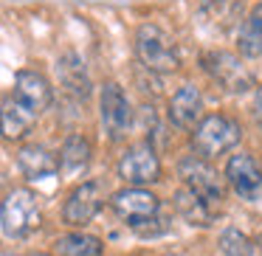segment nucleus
<instances>
[{
	"instance_id": "obj_1",
	"label": "nucleus",
	"mask_w": 262,
	"mask_h": 256,
	"mask_svg": "<svg viewBox=\"0 0 262 256\" xmlns=\"http://www.w3.org/2000/svg\"><path fill=\"white\" fill-rule=\"evenodd\" d=\"M243 141V127L237 119L226 113H209L198 121V127L192 130V149L198 158L209 160L217 155H226L228 149L239 147Z\"/></svg>"
},
{
	"instance_id": "obj_2",
	"label": "nucleus",
	"mask_w": 262,
	"mask_h": 256,
	"mask_svg": "<svg viewBox=\"0 0 262 256\" xmlns=\"http://www.w3.org/2000/svg\"><path fill=\"white\" fill-rule=\"evenodd\" d=\"M136 57L149 74H172L181 68V51L169 31L158 23H144L136 31Z\"/></svg>"
},
{
	"instance_id": "obj_3",
	"label": "nucleus",
	"mask_w": 262,
	"mask_h": 256,
	"mask_svg": "<svg viewBox=\"0 0 262 256\" xmlns=\"http://www.w3.org/2000/svg\"><path fill=\"white\" fill-rule=\"evenodd\" d=\"M42 222L40 200L31 189H12L0 203V228L12 239H23Z\"/></svg>"
},
{
	"instance_id": "obj_4",
	"label": "nucleus",
	"mask_w": 262,
	"mask_h": 256,
	"mask_svg": "<svg viewBox=\"0 0 262 256\" xmlns=\"http://www.w3.org/2000/svg\"><path fill=\"white\" fill-rule=\"evenodd\" d=\"M178 177H181L183 189H189L192 194H198L206 205H220L226 197L223 189V175H217V169L209 160L198 158V155H183L178 160Z\"/></svg>"
},
{
	"instance_id": "obj_5",
	"label": "nucleus",
	"mask_w": 262,
	"mask_h": 256,
	"mask_svg": "<svg viewBox=\"0 0 262 256\" xmlns=\"http://www.w3.org/2000/svg\"><path fill=\"white\" fill-rule=\"evenodd\" d=\"M99 121L107 141H124L133 127V104L119 82H104L99 90Z\"/></svg>"
},
{
	"instance_id": "obj_6",
	"label": "nucleus",
	"mask_w": 262,
	"mask_h": 256,
	"mask_svg": "<svg viewBox=\"0 0 262 256\" xmlns=\"http://www.w3.org/2000/svg\"><path fill=\"white\" fill-rule=\"evenodd\" d=\"M116 172H119V177L127 186L147 189L149 183L161 180V158H158V152H155V147L149 141H138V144H133V147L124 149V155L119 158Z\"/></svg>"
},
{
	"instance_id": "obj_7",
	"label": "nucleus",
	"mask_w": 262,
	"mask_h": 256,
	"mask_svg": "<svg viewBox=\"0 0 262 256\" xmlns=\"http://www.w3.org/2000/svg\"><path fill=\"white\" fill-rule=\"evenodd\" d=\"M223 177L228 180V186L234 189L239 200H245V203H259L262 200V166L256 164L251 152L228 155Z\"/></svg>"
},
{
	"instance_id": "obj_8",
	"label": "nucleus",
	"mask_w": 262,
	"mask_h": 256,
	"mask_svg": "<svg viewBox=\"0 0 262 256\" xmlns=\"http://www.w3.org/2000/svg\"><path fill=\"white\" fill-rule=\"evenodd\" d=\"M203 68L223 90L228 93H248L254 87V76L251 71L239 62L237 54L231 51H209L203 54Z\"/></svg>"
},
{
	"instance_id": "obj_9",
	"label": "nucleus",
	"mask_w": 262,
	"mask_h": 256,
	"mask_svg": "<svg viewBox=\"0 0 262 256\" xmlns=\"http://www.w3.org/2000/svg\"><path fill=\"white\" fill-rule=\"evenodd\" d=\"M104 205V183L85 180L65 197L62 203V222L71 228H82L102 211Z\"/></svg>"
},
{
	"instance_id": "obj_10",
	"label": "nucleus",
	"mask_w": 262,
	"mask_h": 256,
	"mask_svg": "<svg viewBox=\"0 0 262 256\" xmlns=\"http://www.w3.org/2000/svg\"><path fill=\"white\" fill-rule=\"evenodd\" d=\"M110 208L116 211V217L127 222V225H136L141 220H149L161 211V200L155 192L149 189H138V186H124L119 192L110 194Z\"/></svg>"
},
{
	"instance_id": "obj_11",
	"label": "nucleus",
	"mask_w": 262,
	"mask_h": 256,
	"mask_svg": "<svg viewBox=\"0 0 262 256\" xmlns=\"http://www.w3.org/2000/svg\"><path fill=\"white\" fill-rule=\"evenodd\" d=\"M12 96L17 99V102H23L31 113L40 115V113H46V110L51 107L54 87H51V82H48L40 71L23 68V71H17V76H14V93H12Z\"/></svg>"
},
{
	"instance_id": "obj_12",
	"label": "nucleus",
	"mask_w": 262,
	"mask_h": 256,
	"mask_svg": "<svg viewBox=\"0 0 262 256\" xmlns=\"http://www.w3.org/2000/svg\"><path fill=\"white\" fill-rule=\"evenodd\" d=\"M169 121L178 130H194L198 121L203 119V93L198 85H181L169 99Z\"/></svg>"
},
{
	"instance_id": "obj_13",
	"label": "nucleus",
	"mask_w": 262,
	"mask_h": 256,
	"mask_svg": "<svg viewBox=\"0 0 262 256\" xmlns=\"http://www.w3.org/2000/svg\"><path fill=\"white\" fill-rule=\"evenodd\" d=\"M37 124V113H31L23 102L6 96L0 104V135L6 141H23Z\"/></svg>"
},
{
	"instance_id": "obj_14",
	"label": "nucleus",
	"mask_w": 262,
	"mask_h": 256,
	"mask_svg": "<svg viewBox=\"0 0 262 256\" xmlns=\"http://www.w3.org/2000/svg\"><path fill=\"white\" fill-rule=\"evenodd\" d=\"M17 166L29 180H42V177H51L59 172L57 152H51L42 144H26V147H20Z\"/></svg>"
},
{
	"instance_id": "obj_15",
	"label": "nucleus",
	"mask_w": 262,
	"mask_h": 256,
	"mask_svg": "<svg viewBox=\"0 0 262 256\" xmlns=\"http://www.w3.org/2000/svg\"><path fill=\"white\" fill-rule=\"evenodd\" d=\"M91 155H93V147L82 132H71L68 138L62 141L57 152V164H59V172L65 175H76L82 172L88 164H91Z\"/></svg>"
},
{
	"instance_id": "obj_16",
	"label": "nucleus",
	"mask_w": 262,
	"mask_h": 256,
	"mask_svg": "<svg viewBox=\"0 0 262 256\" xmlns=\"http://www.w3.org/2000/svg\"><path fill=\"white\" fill-rule=\"evenodd\" d=\"M172 205H175L178 217H181L183 222H189V225H194V228H209L211 220H214L211 205H206L198 194H192L189 189H183V186L175 189V194H172Z\"/></svg>"
},
{
	"instance_id": "obj_17",
	"label": "nucleus",
	"mask_w": 262,
	"mask_h": 256,
	"mask_svg": "<svg viewBox=\"0 0 262 256\" xmlns=\"http://www.w3.org/2000/svg\"><path fill=\"white\" fill-rule=\"evenodd\" d=\"M104 242L88 231H68L54 242L57 256H102Z\"/></svg>"
},
{
	"instance_id": "obj_18",
	"label": "nucleus",
	"mask_w": 262,
	"mask_h": 256,
	"mask_svg": "<svg viewBox=\"0 0 262 256\" xmlns=\"http://www.w3.org/2000/svg\"><path fill=\"white\" fill-rule=\"evenodd\" d=\"M237 45H239V54L248 57V59H259L262 57V0L248 12V17L243 20Z\"/></svg>"
},
{
	"instance_id": "obj_19",
	"label": "nucleus",
	"mask_w": 262,
	"mask_h": 256,
	"mask_svg": "<svg viewBox=\"0 0 262 256\" xmlns=\"http://www.w3.org/2000/svg\"><path fill=\"white\" fill-rule=\"evenodd\" d=\"M57 74H59V82H62L71 93H76V96H82V99L91 93V76H88V71H85V62H82L76 54H65V57L59 59Z\"/></svg>"
},
{
	"instance_id": "obj_20",
	"label": "nucleus",
	"mask_w": 262,
	"mask_h": 256,
	"mask_svg": "<svg viewBox=\"0 0 262 256\" xmlns=\"http://www.w3.org/2000/svg\"><path fill=\"white\" fill-rule=\"evenodd\" d=\"M217 248H220L223 256H254L256 253L254 239L245 231H239V228H223L220 237H217Z\"/></svg>"
},
{
	"instance_id": "obj_21",
	"label": "nucleus",
	"mask_w": 262,
	"mask_h": 256,
	"mask_svg": "<svg viewBox=\"0 0 262 256\" xmlns=\"http://www.w3.org/2000/svg\"><path fill=\"white\" fill-rule=\"evenodd\" d=\"M130 228L138 234V237H144V239H147V237H161V234H166V231H169V225H166V222L161 220L158 214H155V217H149V220L136 222V225H130Z\"/></svg>"
},
{
	"instance_id": "obj_22",
	"label": "nucleus",
	"mask_w": 262,
	"mask_h": 256,
	"mask_svg": "<svg viewBox=\"0 0 262 256\" xmlns=\"http://www.w3.org/2000/svg\"><path fill=\"white\" fill-rule=\"evenodd\" d=\"M254 115H256V124L262 127V87H256V96H254Z\"/></svg>"
},
{
	"instance_id": "obj_23",
	"label": "nucleus",
	"mask_w": 262,
	"mask_h": 256,
	"mask_svg": "<svg viewBox=\"0 0 262 256\" xmlns=\"http://www.w3.org/2000/svg\"><path fill=\"white\" fill-rule=\"evenodd\" d=\"M23 256H51V253H46V250H31V253H23Z\"/></svg>"
},
{
	"instance_id": "obj_24",
	"label": "nucleus",
	"mask_w": 262,
	"mask_h": 256,
	"mask_svg": "<svg viewBox=\"0 0 262 256\" xmlns=\"http://www.w3.org/2000/svg\"><path fill=\"white\" fill-rule=\"evenodd\" d=\"M254 245H256V248H259V250H262V234H259V237H256V239H254Z\"/></svg>"
}]
</instances>
